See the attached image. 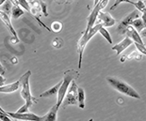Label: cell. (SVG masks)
Returning a JSON list of instances; mask_svg holds the SVG:
<instances>
[{
  "label": "cell",
  "instance_id": "obj_20",
  "mask_svg": "<svg viewBox=\"0 0 146 121\" xmlns=\"http://www.w3.org/2000/svg\"><path fill=\"white\" fill-rule=\"evenodd\" d=\"M61 29H62V23H61V22L55 21L51 24V31L52 32L58 33V32H60Z\"/></svg>",
  "mask_w": 146,
  "mask_h": 121
},
{
  "label": "cell",
  "instance_id": "obj_32",
  "mask_svg": "<svg viewBox=\"0 0 146 121\" xmlns=\"http://www.w3.org/2000/svg\"><path fill=\"white\" fill-rule=\"evenodd\" d=\"M146 14H145V12H143V15H142V20H143L144 23H146Z\"/></svg>",
  "mask_w": 146,
  "mask_h": 121
},
{
  "label": "cell",
  "instance_id": "obj_19",
  "mask_svg": "<svg viewBox=\"0 0 146 121\" xmlns=\"http://www.w3.org/2000/svg\"><path fill=\"white\" fill-rule=\"evenodd\" d=\"M24 14V11L22 10L19 5H13L11 9V16L13 19H18Z\"/></svg>",
  "mask_w": 146,
  "mask_h": 121
},
{
  "label": "cell",
  "instance_id": "obj_13",
  "mask_svg": "<svg viewBox=\"0 0 146 121\" xmlns=\"http://www.w3.org/2000/svg\"><path fill=\"white\" fill-rule=\"evenodd\" d=\"M20 87V81L18 80L16 82L14 83H11L10 85H1L0 86V93H12V92H15L17 91L18 89Z\"/></svg>",
  "mask_w": 146,
  "mask_h": 121
},
{
  "label": "cell",
  "instance_id": "obj_14",
  "mask_svg": "<svg viewBox=\"0 0 146 121\" xmlns=\"http://www.w3.org/2000/svg\"><path fill=\"white\" fill-rule=\"evenodd\" d=\"M58 108L56 106H53L50 111L43 116V121H57V116H58Z\"/></svg>",
  "mask_w": 146,
  "mask_h": 121
},
{
  "label": "cell",
  "instance_id": "obj_2",
  "mask_svg": "<svg viewBox=\"0 0 146 121\" xmlns=\"http://www.w3.org/2000/svg\"><path fill=\"white\" fill-rule=\"evenodd\" d=\"M78 77H79V73L76 70H69L64 72L63 80L61 81V85L58 91V99H57V103H56V106L58 108H60V105L62 104L63 99L65 97V95H66V92L68 90V88H69L72 81L77 79Z\"/></svg>",
  "mask_w": 146,
  "mask_h": 121
},
{
  "label": "cell",
  "instance_id": "obj_36",
  "mask_svg": "<svg viewBox=\"0 0 146 121\" xmlns=\"http://www.w3.org/2000/svg\"><path fill=\"white\" fill-rule=\"evenodd\" d=\"M67 1H69V2H71V1H72V0H67Z\"/></svg>",
  "mask_w": 146,
  "mask_h": 121
},
{
  "label": "cell",
  "instance_id": "obj_29",
  "mask_svg": "<svg viewBox=\"0 0 146 121\" xmlns=\"http://www.w3.org/2000/svg\"><path fill=\"white\" fill-rule=\"evenodd\" d=\"M5 83H6V78H5V77H3V75L0 74V86L4 85Z\"/></svg>",
  "mask_w": 146,
  "mask_h": 121
},
{
  "label": "cell",
  "instance_id": "obj_31",
  "mask_svg": "<svg viewBox=\"0 0 146 121\" xmlns=\"http://www.w3.org/2000/svg\"><path fill=\"white\" fill-rule=\"evenodd\" d=\"M11 63H12V64H17V63H18L17 58H16V57H13V58H12V59H11Z\"/></svg>",
  "mask_w": 146,
  "mask_h": 121
},
{
  "label": "cell",
  "instance_id": "obj_12",
  "mask_svg": "<svg viewBox=\"0 0 146 121\" xmlns=\"http://www.w3.org/2000/svg\"><path fill=\"white\" fill-rule=\"evenodd\" d=\"M0 19H1L3 23L5 24V26L8 27V29L11 31V33L13 35L14 39H16L17 41H19V39H18V37H17V33H16V31L14 30L13 26H12L11 22L10 17H9V15L6 14L5 12H3L2 11H0Z\"/></svg>",
  "mask_w": 146,
  "mask_h": 121
},
{
  "label": "cell",
  "instance_id": "obj_1",
  "mask_svg": "<svg viewBox=\"0 0 146 121\" xmlns=\"http://www.w3.org/2000/svg\"><path fill=\"white\" fill-rule=\"evenodd\" d=\"M31 75V71L27 70L26 73H24L19 79L20 81V86H21V97L25 100V104L22 106L16 113H27L29 107L32 106L33 103H37L38 100L35 99L31 94L29 86V78Z\"/></svg>",
  "mask_w": 146,
  "mask_h": 121
},
{
  "label": "cell",
  "instance_id": "obj_17",
  "mask_svg": "<svg viewBox=\"0 0 146 121\" xmlns=\"http://www.w3.org/2000/svg\"><path fill=\"white\" fill-rule=\"evenodd\" d=\"M142 58V55L139 51H134L132 53H130L129 55H123L121 57V62H125V60H131V59H137V60H141Z\"/></svg>",
  "mask_w": 146,
  "mask_h": 121
},
{
  "label": "cell",
  "instance_id": "obj_7",
  "mask_svg": "<svg viewBox=\"0 0 146 121\" xmlns=\"http://www.w3.org/2000/svg\"><path fill=\"white\" fill-rule=\"evenodd\" d=\"M8 116H10L11 118L23 121H43V116H39L33 113H12V112H7Z\"/></svg>",
  "mask_w": 146,
  "mask_h": 121
},
{
  "label": "cell",
  "instance_id": "obj_5",
  "mask_svg": "<svg viewBox=\"0 0 146 121\" xmlns=\"http://www.w3.org/2000/svg\"><path fill=\"white\" fill-rule=\"evenodd\" d=\"M77 87L78 85H76V80L72 81L71 85L66 92V95L63 99L62 106L66 107L68 105H76L77 104Z\"/></svg>",
  "mask_w": 146,
  "mask_h": 121
},
{
  "label": "cell",
  "instance_id": "obj_30",
  "mask_svg": "<svg viewBox=\"0 0 146 121\" xmlns=\"http://www.w3.org/2000/svg\"><path fill=\"white\" fill-rule=\"evenodd\" d=\"M4 73H5V69L3 68L1 62H0V74H1V75H4Z\"/></svg>",
  "mask_w": 146,
  "mask_h": 121
},
{
  "label": "cell",
  "instance_id": "obj_11",
  "mask_svg": "<svg viewBox=\"0 0 146 121\" xmlns=\"http://www.w3.org/2000/svg\"><path fill=\"white\" fill-rule=\"evenodd\" d=\"M125 34L126 35V37H128L129 39H131L133 40V42L139 43V44H142V45L144 44L141 38V36H139V32H137L136 29L132 26H129L126 27V29L125 31Z\"/></svg>",
  "mask_w": 146,
  "mask_h": 121
},
{
  "label": "cell",
  "instance_id": "obj_33",
  "mask_svg": "<svg viewBox=\"0 0 146 121\" xmlns=\"http://www.w3.org/2000/svg\"><path fill=\"white\" fill-rule=\"evenodd\" d=\"M99 1H100V0H94V6H95L96 4H97V3H98Z\"/></svg>",
  "mask_w": 146,
  "mask_h": 121
},
{
  "label": "cell",
  "instance_id": "obj_26",
  "mask_svg": "<svg viewBox=\"0 0 146 121\" xmlns=\"http://www.w3.org/2000/svg\"><path fill=\"white\" fill-rule=\"evenodd\" d=\"M121 3H129V4L133 5V3H134V2L130 1V0H116V1H115V3H114V5H113V6H111V7H110V10H111V11H114L115 9H116L117 6H118V5H120Z\"/></svg>",
  "mask_w": 146,
  "mask_h": 121
},
{
  "label": "cell",
  "instance_id": "obj_23",
  "mask_svg": "<svg viewBox=\"0 0 146 121\" xmlns=\"http://www.w3.org/2000/svg\"><path fill=\"white\" fill-rule=\"evenodd\" d=\"M133 5L135 6V7L138 9V10L139 11H141L142 13L143 12H145L146 11V7H145V4L143 2L141 1V0H139L138 2H136V3H133Z\"/></svg>",
  "mask_w": 146,
  "mask_h": 121
},
{
  "label": "cell",
  "instance_id": "obj_28",
  "mask_svg": "<svg viewBox=\"0 0 146 121\" xmlns=\"http://www.w3.org/2000/svg\"><path fill=\"white\" fill-rule=\"evenodd\" d=\"M0 120L1 121H12L10 116H8L7 114H0Z\"/></svg>",
  "mask_w": 146,
  "mask_h": 121
},
{
  "label": "cell",
  "instance_id": "obj_34",
  "mask_svg": "<svg viewBox=\"0 0 146 121\" xmlns=\"http://www.w3.org/2000/svg\"><path fill=\"white\" fill-rule=\"evenodd\" d=\"M0 111H1V112H3V113H6V112H5L4 110H3V109H2V108H1V107H0Z\"/></svg>",
  "mask_w": 146,
  "mask_h": 121
},
{
  "label": "cell",
  "instance_id": "obj_15",
  "mask_svg": "<svg viewBox=\"0 0 146 121\" xmlns=\"http://www.w3.org/2000/svg\"><path fill=\"white\" fill-rule=\"evenodd\" d=\"M77 103L80 109L85 108V91L82 87H77Z\"/></svg>",
  "mask_w": 146,
  "mask_h": 121
},
{
  "label": "cell",
  "instance_id": "obj_35",
  "mask_svg": "<svg viewBox=\"0 0 146 121\" xmlns=\"http://www.w3.org/2000/svg\"><path fill=\"white\" fill-rule=\"evenodd\" d=\"M27 1L29 2V3H30V2H31V1H33V0H27Z\"/></svg>",
  "mask_w": 146,
  "mask_h": 121
},
{
  "label": "cell",
  "instance_id": "obj_9",
  "mask_svg": "<svg viewBox=\"0 0 146 121\" xmlns=\"http://www.w3.org/2000/svg\"><path fill=\"white\" fill-rule=\"evenodd\" d=\"M139 11H136V10L133 11L131 13L127 15L125 19L120 22L119 26H118V28H117L118 33H119L120 35H123V34H125V31L126 29V27L129 26H131L132 21L137 19V18H139Z\"/></svg>",
  "mask_w": 146,
  "mask_h": 121
},
{
  "label": "cell",
  "instance_id": "obj_22",
  "mask_svg": "<svg viewBox=\"0 0 146 121\" xmlns=\"http://www.w3.org/2000/svg\"><path fill=\"white\" fill-rule=\"evenodd\" d=\"M12 3L11 1H6L4 4H3V7L0 11H2L3 12H5L6 14H10V12H11V9H12Z\"/></svg>",
  "mask_w": 146,
  "mask_h": 121
},
{
  "label": "cell",
  "instance_id": "obj_18",
  "mask_svg": "<svg viewBox=\"0 0 146 121\" xmlns=\"http://www.w3.org/2000/svg\"><path fill=\"white\" fill-rule=\"evenodd\" d=\"M131 26L136 29L137 32H141L142 29L145 28V23L141 19H139V18L132 21Z\"/></svg>",
  "mask_w": 146,
  "mask_h": 121
},
{
  "label": "cell",
  "instance_id": "obj_3",
  "mask_svg": "<svg viewBox=\"0 0 146 121\" xmlns=\"http://www.w3.org/2000/svg\"><path fill=\"white\" fill-rule=\"evenodd\" d=\"M108 83L112 86V87L117 90L118 92L122 93V94H125L128 97L134 98V99H141V96L138 92H137L132 86H130L128 84H126L123 81H121L117 78H114V77H108L107 78Z\"/></svg>",
  "mask_w": 146,
  "mask_h": 121
},
{
  "label": "cell",
  "instance_id": "obj_6",
  "mask_svg": "<svg viewBox=\"0 0 146 121\" xmlns=\"http://www.w3.org/2000/svg\"><path fill=\"white\" fill-rule=\"evenodd\" d=\"M108 0H100V1L94 6V9L92 10V11L91 12V14H90V16L88 18V24H87L85 32H89L90 29L94 26L99 11H101L104 8H106V6L108 5Z\"/></svg>",
  "mask_w": 146,
  "mask_h": 121
},
{
  "label": "cell",
  "instance_id": "obj_4",
  "mask_svg": "<svg viewBox=\"0 0 146 121\" xmlns=\"http://www.w3.org/2000/svg\"><path fill=\"white\" fill-rule=\"evenodd\" d=\"M102 27V24H94V26L90 29L89 32H84L81 38L79 39L78 42H77V54L79 55V59H78V69L81 68V64H82V57H83V52L85 50L87 44H88L89 40L91 39L92 37H94L96 33L98 32L99 29Z\"/></svg>",
  "mask_w": 146,
  "mask_h": 121
},
{
  "label": "cell",
  "instance_id": "obj_21",
  "mask_svg": "<svg viewBox=\"0 0 146 121\" xmlns=\"http://www.w3.org/2000/svg\"><path fill=\"white\" fill-rule=\"evenodd\" d=\"M99 33L101 34L102 36L104 37V38L108 40V43H110V44H112V39H111V37H110V34L108 33V31L106 29V27H103L102 26L100 29H99V31H98Z\"/></svg>",
  "mask_w": 146,
  "mask_h": 121
},
{
  "label": "cell",
  "instance_id": "obj_16",
  "mask_svg": "<svg viewBox=\"0 0 146 121\" xmlns=\"http://www.w3.org/2000/svg\"><path fill=\"white\" fill-rule=\"evenodd\" d=\"M60 85H61V81H60V82H58L57 85H54L50 89H48V90H46V91H44L43 93H42L41 97L42 98H48V97H51V96H54L55 94H58V88H60Z\"/></svg>",
  "mask_w": 146,
  "mask_h": 121
},
{
  "label": "cell",
  "instance_id": "obj_24",
  "mask_svg": "<svg viewBox=\"0 0 146 121\" xmlns=\"http://www.w3.org/2000/svg\"><path fill=\"white\" fill-rule=\"evenodd\" d=\"M52 46L57 49H60L63 46V40L60 38H56L54 40L52 41Z\"/></svg>",
  "mask_w": 146,
  "mask_h": 121
},
{
  "label": "cell",
  "instance_id": "obj_8",
  "mask_svg": "<svg viewBox=\"0 0 146 121\" xmlns=\"http://www.w3.org/2000/svg\"><path fill=\"white\" fill-rule=\"evenodd\" d=\"M115 23H116V21L113 19V17L108 12H104L101 11H99L94 24H102L103 27H110L113 26Z\"/></svg>",
  "mask_w": 146,
  "mask_h": 121
},
{
  "label": "cell",
  "instance_id": "obj_27",
  "mask_svg": "<svg viewBox=\"0 0 146 121\" xmlns=\"http://www.w3.org/2000/svg\"><path fill=\"white\" fill-rule=\"evenodd\" d=\"M134 44L136 45V47L137 49H138V51L141 53V55H146V48H145V44H139V43H135V42H133Z\"/></svg>",
  "mask_w": 146,
  "mask_h": 121
},
{
  "label": "cell",
  "instance_id": "obj_10",
  "mask_svg": "<svg viewBox=\"0 0 146 121\" xmlns=\"http://www.w3.org/2000/svg\"><path fill=\"white\" fill-rule=\"evenodd\" d=\"M133 44V40L131 39H129L128 37H125V39H123L122 41L117 43L116 45L112 46V50L116 51V55H121L122 53L129 47L130 45Z\"/></svg>",
  "mask_w": 146,
  "mask_h": 121
},
{
  "label": "cell",
  "instance_id": "obj_25",
  "mask_svg": "<svg viewBox=\"0 0 146 121\" xmlns=\"http://www.w3.org/2000/svg\"><path fill=\"white\" fill-rule=\"evenodd\" d=\"M17 3L19 4L20 7H23V9H25L26 11H30V6L29 3L27 1V0H16Z\"/></svg>",
  "mask_w": 146,
  "mask_h": 121
}]
</instances>
